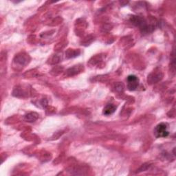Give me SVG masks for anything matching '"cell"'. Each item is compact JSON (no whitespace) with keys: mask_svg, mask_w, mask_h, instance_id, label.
Returning <instances> with one entry per match:
<instances>
[{"mask_svg":"<svg viewBox=\"0 0 176 176\" xmlns=\"http://www.w3.org/2000/svg\"><path fill=\"white\" fill-rule=\"evenodd\" d=\"M116 111V107L114 105L109 104L107 105L104 109H103V114L105 116H109L112 114Z\"/></svg>","mask_w":176,"mask_h":176,"instance_id":"3957f363","label":"cell"},{"mask_svg":"<svg viewBox=\"0 0 176 176\" xmlns=\"http://www.w3.org/2000/svg\"><path fill=\"white\" fill-rule=\"evenodd\" d=\"M38 118V114L36 113H30L25 116V119L28 122H34Z\"/></svg>","mask_w":176,"mask_h":176,"instance_id":"277c9868","label":"cell"},{"mask_svg":"<svg viewBox=\"0 0 176 176\" xmlns=\"http://www.w3.org/2000/svg\"><path fill=\"white\" fill-rule=\"evenodd\" d=\"M27 61H28V59H27V58L25 57L24 55H20L17 57L16 61L17 63H20L21 65H24V64H26L27 63Z\"/></svg>","mask_w":176,"mask_h":176,"instance_id":"5b68a950","label":"cell"},{"mask_svg":"<svg viewBox=\"0 0 176 176\" xmlns=\"http://www.w3.org/2000/svg\"><path fill=\"white\" fill-rule=\"evenodd\" d=\"M167 124L160 123L154 129V135L156 138H165L169 135L167 130Z\"/></svg>","mask_w":176,"mask_h":176,"instance_id":"6da1fadb","label":"cell"},{"mask_svg":"<svg viewBox=\"0 0 176 176\" xmlns=\"http://www.w3.org/2000/svg\"><path fill=\"white\" fill-rule=\"evenodd\" d=\"M127 87L129 90L133 91L136 90L139 84V80L137 76L135 75H130L127 77Z\"/></svg>","mask_w":176,"mask_h":176,"instance_id":"7a4b0ae2","label":"cell"}]
</instances>
